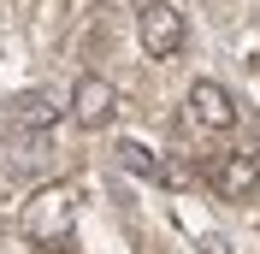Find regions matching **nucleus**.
<instances>
[{"instance_id":"obj_3","label":"nucleus","mask_w":260,"mask_h":254,"mask_svg":"<svg viewBox=\"0 0 260 254\" xmlns=\"http://www.w3.org/2000/svg\"><path fill=\"white\" fill-rule=\"evenodd\" d=\"M142 48L148 59H172V53L183 48V12L172 6V0H154V6H142Z\"/></svg>"},{"instance_id":"obj_2","label":"nucleus","mask_w":260,"mask_h":254,"mask_svg":"<svg viewBox=\"0 0 260 254\" xmlns=\"http://www.w3.org/2000/svg\"><path fill=\"white\" fill-rule=\"evenodd\" d=\"M71 118L83 130H107L118 118V89L107 77H77L71 83Z\"/></svg>"},{"instance_id":"obj_8","label":"nucleus","mask_w":260,"mask_h":254,"mask_svg":"<svg viewBox=\"0 0 260 254\" xmlns=\"http://www.w3.org/2000/svg\"><path fill=\"white\" fill-rule=\"evenodd\" d=\"M189 166H183V160H166V166H160V183H172V189H183V183H189Z\"/></svg>"},{"instance_id":"obj_4","label":"nucleus","mask_w":260,"mask_h":254,"mask_svg":"<svg viewBox=\"0 0 260 254\" xmlns=\"http://www.w3.org/2000/svg\"><path fill=\"white\" fill-rule=\"evenodd\" d=\"M189 118L201 130H231V124H237V107H231L225 83H213V77L195 83V89H189Z\"/></svg>"},{"instance_id":"obj_5","label":"nucleus","mask_w":260,"mask_h":254,"mask_svg":"<svg viewBox=\"0 0 260 254\" xmlns=\"http://www.w3.org/2000/svg\"><path fill=\"white\" fill-rule=\"evenodd\" d=\"M213 189L225 195V201H248L260 189V160L254 154H225L213 166Z\"/></svg>"},{"instance_id":"obj_1","label":"nucleus","mask_w":260,"mask_h":254,"mask_svg":"<svg viewBox=\"0 0 260 254\" xmlns=\"http://www.w3.org/2000/svg\"><path fill=\"white\" fill-rule=\"evenodd\" d=\"M18 231H24V242H36V248H53V242L71 231V189H65V183H48L36 201H24Z\"/></svg>"},{"instance_id":"obj_9","label":"nucleus","mask_w":260,"mask_h":254,"mask_svg":"<svg viewBox=\"0 0 260 254\" xmlns=\"http://www.w3.org/2000/svg\"><path fill=\"white\" fill-rule=\"evenodd\" d=\"M201 254H231V242L219 237V231H201Z\"/></svg>"},{"instance_id":"obj_6","label":"nucleus","mask_w":260,"mask_h":254,"mask_svg":"<svg viewBox=\"0 0 260 254\" xmlns=\"http://www.w3.org/2000/svg\"><path fill=\"white\" fill-rule=\"evenodd\" d=\"M59 118V95L53 89H24V95L6 101V124L12 130H48Z\"/></svg>"},{"instance_id":"obj_7","label":"nucleus","mask_w":260,"mask_h":254,"mask_svg":"<svg viewBox=\"0 0 260 254\" xmlns=\"http://www.w3.org/2000/svg\"><path fill=\"white\" fill-rule=\"evenodd\" d=\"M118 166H124V172H136V177H160L166 160H154L142 142H118Z\"/></svg>"}]
</instances>
